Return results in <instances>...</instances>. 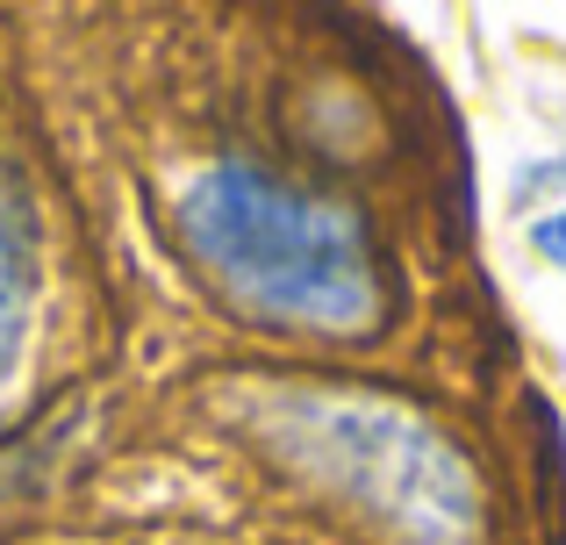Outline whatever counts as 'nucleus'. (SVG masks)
Wrapping results in <instances>:
<instances>
[{"label": "nucleus", "mask_w": 566, "mask_h": 545, "mask_svg": "<svg viewBox=\"0 0 566 545\" xmlns=\"http://www.w3.org/2000/svg\"><path fill=\"white\" fill-rule=\"evenodd\" d=\"M531 244H538V252L553 259V266H566V209H553V216H545V223L531 230Z\"/></svg>", "instance_id": "nucleus-1"}]
</instances>
